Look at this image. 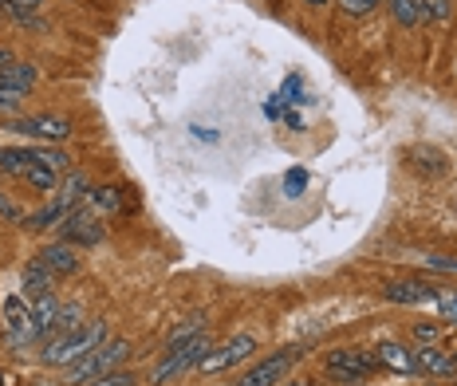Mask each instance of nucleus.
Wrapping results in <instances>:
<instances>
[{
	"label": "nucleus",
	"instance_id": "28",
	"mask_svg": "<svg viewBox=\"0 0 457 386\" xmlns=\"http://www.w3.org/2000/svg\"><path fill=\"white\" fill-rule=\"evenodd\" d=\"M426 20H450V0H422Z\"/></svg>",
	"mask_w": 457,
	"mask_h": 386
},
{
	"label": "nucleus",
	"instance_id": "32",
	"mask_svg": "<svg viewBox=\"0 0 457 386\" xmlns=\"http://www.w3.org/2000/svg\"><path fill=\"white\" fill-rule=\"evenodd\" d=\"M0 217H4V221H24L20 205H16V201H8V197H0Z\"/></svg>",
	"mask_w": 457,
	"mask_h": 386
},
{
	"label": "nucleus",
	"instance_id": "4",
	"mask_svg": "<svg viewBox=\"0 0 457 386\" xmlns=\"http://www.w3.org/2000/svg\"><path fill=\"white\" fill-rule=\"evenodd\" d=\"M300 358H304V351H300V347H285V351L261 358V363L241 379V386H280V382L288 379L292 366L300 363Z\"/></svg>",
	"mask_w": 457,
	"mask_h": 386
},
{
	"label": "nucleus",
	"instance_id": "1",
	"mask_svg": "<svg viewBox=\"0 0 457 386\" xmlns=\"http://www.w3.org/2000/svg\"><path fill=\"white\" fill-rule=\"evenodd\" d=\"M107 343V319H91V324L76 327V331H63V335L48 339V347H44V363L48 366H71L79 363L84 355H91L95 347Z\"/></svg>",
	"mask_w": 457,
	"mask_h": 386
},
{
	"label": "nucleus",
	"instance_id": "2",
	"mask_svg": "<svg viewBox=\"0 0 457 386\" xmlns=\"http://www.w3.org/2000/svg\"><path fill=\"white\" fill-rule=\"evenodd\" d=\"M126 355H131V343H126V339H111V343H103V347H95L91 355H84L79 363H71L68 366V382L87 386V382L103 379V374L118 371V366L126 363Z\"/></svg>",
	"mask_w": 457,
	"mask_h": 386
},
{
	"label": "nucleus",
	"instance_id": "6",
	"mask_svg": "<svg viewBox=\"0 0 457 386\" xmlns=\"http://www.w3.org/2000/svg\"><path fill=\"white\" fill-rule=\"evenodd\" d=\"M8 131L36 138V142H63V138H71V123L63 115H32V118H12Z\"/></svg>",
	"mask_w": 457,
	"mask_h": 386
},
{
	"label": "nucleus",
	"instance_id": "31",
	"mask_svg": "<svg viewBox=\"0 0 457 386\" xmlns=\"http://www.w3.org/2000/svg\"><path fill=\"white\" fill-rule=\"evenodd\" d=\"M340 4L347 8V12H355V16H363V12H371L379 0H340Z\"/></svg>",
	"mask_w": 457,
	"mask_h": 386
},
{
	"label": "nucleus",
	"instance_id": "16",
	"mask_svg": "<svg viewBox=\"0 0 457 386\" xmlns=\"http://www.w3.org/2000/svg\"><path fill=\"white\" fill-rule=\"evenodd\" d=\"M36 79H40V68H32V63H8V68H0V87L32 91Z\"/></svg>",
	"mask_w": 457,
	"mask_h": 386
},
{
	"label": "nucleus",
	"instance_id": "27",
	"mask_svg": "<svg viewBox=\"0 0 457 386\" xmlns=\"http://www.w3.org/2000/svg\"><path fill=\"white\" fill-rule=\"evenodd\" d=\"M87 386H134V374L131 371H111V374H103V379H95V382H87Z\"/></svg>",
	"mask_w": 457,
	"mask_h": 386
},
{
	"label": "nucleus",
	"instance_id": "29",
	"mask_svg": "<svg viewBox=\"0 0 457 386\" xmlns=\"http://www.w3.org/2000/svg\"><path fill=\"white\" fill-rule=\"evenodd\" d=\"M426 269H437V272H457V261L453 256H422Z\"/></svg>",
	"mask_w": 457,
	"mask_h": 386
},
{
	"label": "nucleus",
	"instance_id": "19",
	"mask_svg": "<svg viewBox=\"0 0 457 386\" xmlns=\"http://www.w3.org/2000/svg\"><path fill=\"white\" fill-rule=\"evenodd\" d=\"M63 217H68V205H63V201H52L48 209L24 217V225H28V229H52V225H63Z\"/></svg>",
	"mask_w": 457,
	"mask_h": 386
},
{
	"label": "nucleus",
	"instance_id": "9",
	"mask_svg": "<svg viewBox=\"0 0 457 386\" xmlns=\"http://www.w3.org/2000/svg\"><path fill=\"white\" fill-rule=\"evenodd\" d=\"M60 229H63V241H68V245H99V241H103V225H99L91 213H84V209L63 217Z\"/></svg>",
	"mask_w": 457,
	"mask_h": 386
},
{
	"label": "nucleus",
	"instance_id": "37",
	"mask_svg": "<svg viewBox=\"0 0 457 386\" xmlns=\"http://www.w3.org/2000/svg\"><path fill=\"white\" fill-rule=\"evenodd\" d=\"M280 386H292V382H280ZM296 386H312V382H296Z\"/></svg>",
	"mask_w": 457,
	"mask_h": 386
},
{
	"label": "nucleus",
	"instance_id": "36",
	"mask_svg": "<svg viewBox=\"0 0 457 386\" xmlns=\"http://www.w3.org/2000/svg\"><path fill=\"white\" fill-rule=\"evenodd\" d=\"M16 379H12V374H8V371H0V386H12Z\"/></svg>",
	"mask_w": 457,
	"mask_h": 386
},
{
	"label": "nucleus",
	"instance_id": "12",
	"mask_svg": "<svg viewBox=\"0 0 457 386\" xmlns=\"http://www.w3.org/2000/svg\"><path fill=\"white\" fill-rule=\"evenodd\" d=\"M374 358H379V366H390V371H398V374H414L418 371V355L410 351V347H402V343H382L379 351H374Z\"/></svg>",
	"mask_w": 457,
	"mask_h": 386
},
{
	"label": "nucleus",
	"instance_id": "30",
	"mask_svg": "<svg viewBox=\"0 0 457 386\" xmlns=\"http://www.w3.org/2000/svg\"><path fill=\"white\" fill-rule=\"evenodd\" d=\"M437 311H442L445 319H457V296H445V292H437Z\"/></svg>",
	"mask_w": 457,
	"mask_h": 386
},
{
	"label": "nucleus",
	"instance_id": "24",
	"mask_svg": "<svg viewBox=\"0 0 457 386\" xmlns=\"http://www.w3.org/2000/svg\"><path fill=\"white\" fill-rule=\"evenodd\" d=\"M87 193H91V189H87V181L79 178V173H68V178H63V197H60V201L71 209V205H76V201H84Z\"/></svg>",
	"mask_w": 457,
	"mask_h": 386
},
{
	"label": "nucleus",
	"instance_id": "18",
	"mask_svg": "<svg viewBox=\"0 0 457 386\" xmlns=\"http://www.w3.org/2000/svg\"><path fill=\"white\" fill-rule=\"evenodd\" d=\"M390 4V16L402 24V28H418L426 20V4L422 0H387Z\"/></svg>",
	"mask_w": 457,
	"mask_h": 386
},
{
	"label": "nucleus",
	"instance_id": "33",
	"mask_svg": "<svg viewBox=\"0 0 457 386\" xmlns=\"http://www.w3.org/2000/svg\"><path fill=\"white\" fill-rule=\"evenodd\" d=\"M4 8H12V12H36L40 8V0H0Z\"/></svg>",
	"mask_w": 457,
	"mask_h": 386
},
{
	"label": "nucleus",
	"instance_id": "20",
	"mask_svg": "<svg viewBox=\"0 0 457 386\" xmlns=\"http://www.w3.org/2000/svg\"><path fill=\"white\" fill-rule=\"evenodd\" d=\"M201 331H205V319H201V316H189L186 324H178V327L170 331V339H166V351H173V347H181V343H189V339L201 335Z\"/></svg>",
	"mask_w": 457,
	"mask_h": 386
},
{
	"label": "nucleus",
	"instance_id": "38",
	"mask_svg": "<svg viewBox=\"0 0 457 386\" xmlns=\"http://www.w3.org/2000/svg\"><path fill=\"white\" fill-rule=\"evenodd\" d=\"M304 4H324V0H304Z\"/></svg>",
	"mask_w": 457,
	"mask_h": 386
},
{
	"label": "nucleus",
	"instance_id": "35",
	"mask_svg": "<svg viewBox=\"0 0 457 386\" xmlns=\"http://www.w3.org/2000/svg\"><path fill=\"white\" fill-rule=\"evenodd\" d=\"M8 63H12V52H8V48H0V68H8Z\"/></svg>",
	"mask_w": 457,
	"mask_h": 386
},
{
	"label": "nucleus",
	"instance_id": "21",
	"mask_svg": "<svg viewBox=\"0 0 457 386\" xmlns=\"http://www.w3.org/2000/svg\"><path fill=\"white\" fill-rule=\"evenodd\" d=\"M24 181H28L32 189H44V193H48V189H56V186H60V173H56V170H48V165H40V162H32V165H28V173H24Z\"/></svg>",
	"mask_w": 457,
	"mask_h": 386
},
{
	"label": "nucleus",
	"instance_id": "34",
	"mask_svg": "<svg viewBox=\"0 0 457 386\" xmlns=\"http://www.w3.org/2000/svg\"><path fill=\"white\" fill-rule=\"evenodd\" d=\"M414 335H418V339H426V343H434V339H437V331L422 324V327H414Z\"/></svg>",
	"mask_w": 457,
	"mask_h": 386
},
{
	"label": "nucleus",
	"instance_id": "23",
	"mask_svg": "<svg viewBox=\"0 0 457 386\" xmlns=\"http://www.w3.org/2000/svg\"><path fill=\"white\" fill-rule=\"evenodd\" d=\"M28 91H16V87H0V118H16V110L24 107Z\"/></svg>",
	"mask_w": 457,
	"mask_h": 386
},
{
	"label": "nucleus",
	"instance_id": "14",
	"mask_svg": "<svg viewBox=\"0 0 457 386\" xmlns=\"http://www.w3.org/2000/svg\"><path fill=\"white\" fill-rule=\"evenodd\" d=\"M56 319H60V303H56V296H40V300H32V331H36V339H48L52 331H56Z\"/></svg>",
	"mask_w": 457,
	"mask_h": 386
},
{
	"label": "nucleus",
	"instance_id": "7",
	"mask_svg": "<svg viewBox=\"0 0 457 386\" xmlns=\"http://www.w3.org/2000/svg\"><path fill=\"white\" fill-rule=\"evenodd\" d=\"M253 351H257V339H253V335H233L228 343L213 347V351L201 358V371H205V374L228 371V366H237V363H245V358H253Z\"/></svg>",
	"mask_w": 457,
	"mask_h": 386
},
{
	"label": "nucleus",
	"instance_id": "11",
	"mask_svg": "<svg viewBox=\"0 0 457 386\" xmlns=\"http://www.w3.org/2000/svg\"><path fill=\"white\" fill-rule=\"evenodd\" d=\"M40 261L48 264L52 276H71V272H79V253H76V245H68V241L48 245V248L40 253Z\"/></svg>",
	"mask_w": 457,
	"mask_h": 386
},
{
	"label": "nucleus",
	"instance_id": "5",
	"mask_svg": "<svg viewBox=\"0 0 457 386\" xmlns=\"http://www.w3.org/2000/svg\"><path fill=\"white\" fill-rule=\"evenodd\" d=\"M0 324H4V335L12 347H28L36 343V331H32V308L24 296H8L0 303Z\"/></svg>",
	"mask_w": 457,
	"mask_h": 386
},
{
	"label": "nucleus",
	"instance_id": "39",
	"mask_svg": "<svg viewBox=\"0 0 457 386\" xmlns=\"http://www.w3.org/2000/svg\"><path fill=\"white\" fill-rule=\"evenodd\" d=\"M36 386H44V382H36Z\"/></svg>",
	"mask_w": 457,
	"mask_h": 386
},
{
	"label": "nucleus",
	"instance_id": "17",
	"mask_svg": "<svg viewBox=\"0 0 457 386\" xmlns=\"http://www.w3.org/2000/svg\"><path fill=\"white\" fill-rule=\"evenodd\" d=\"M32 165V150H20V146H4L0 150V173H8V178H24Z\"/></svg>",
	"mask_w": 457,
	"mask_h": 386
},
{
	"label": "nucleus",
	"instance_id": "26",
	"mask_svg": "<svg viewBox=\"0 0 457 386\" xmlns=\"http://www.w3.org/2000/svg\"><path fill=\"white\" fill-rule=\"evenodd\" d=\"M79 303H60V319H56V331H76V327H84L79 324Z\"/></svg>",
	"mask_w": 457,
	"mask_h": 386
},
{
	"label": "nucleus",
	"instance_id": "13",
	"mask_svg": "<svg viewBox=\"0 0 457 386\" xmlns=\"http://www.w3.org/2000/svg\"><path fill=\"white\" fill-rule=\"evenodd\" d=\"M52 280L56 276L48 272V264L36 256V261H28L24 264V296L28 300H40V296H52Z\"/></svg>",
	"mask_w": 457,
	"mask_h": 386
},
{
	"label": "nucleus",
	"instance_id": "8",
	"mask_svg": "<svg viewBox=\"0 0 457 386\" xmlns=\"http://www.w3.org/2000/svg\"><path fill=\"white\" fill-rule=\"evenodd\" d=\"M379 366V358L367 355V351H355V347H340V351L327 355V371L343 382H355V379H367V374Z\"/></svg>",
	"mask_w": 457,
	"mask_h": 386
},
{
	"label": "nucleus",
	"instance_id": "3",
	"mask_svg": "<svg viewBox=\"0 0 457 386\" xmlns=\"http://www.w3.org/2000/svg\"><path fill=\"white\" fill-rule=\"evenodd\" d=\"M209 351H213V339L201 331V335H194L189 343H181V347H173V351L162 355V363L150 371V386H166L173 374L194 371V366H201V358H205Z\"/></svg>",
	"mask_w": 457,
	"mask_h": 386
},
{
	"label": "nucleus",
	"instance_id": "15",
	"mask_svg": "<svg viewBox=\"0 0 457 386\" xmlns=\"http://www.w3.org/2000/svg\"><path fill=\"white\" fill-rule=\"evenodd\" d=\"M418 371H426V374H453L457 371V358L453 355H445V351H437V347H418Z\"/></svg>",
	"mask_w": 457,
	"mask_h": 386
},
{
	"label": "nucleus",
	"instance_id": "10",
	"mask_svg": "<svg viewBox=\"0 0 457 386\" xmlns=\"http://www.w3.org/2000/svg\"><path fill=\"white\" fill-rule=\"evenodd\" d=\"M382 296H387L390 303H434L437 300V288H429V284H418V280H395L382 288Z\"/></svg>",
	"mask_w": 457,
	"mask_h": 386
},
{
	"label": "nucleus",
	"instance_id": "25",
	"mask_svg": "<svg viewBox=\"0 0 457 386\" xmlns=\"http://www.w3.org/2000/svg\"><path fill=\"white\" fill-rule=\"evenodd\" d=\"M32 162L48 165V170H56V173L68 170V158H63L60 150H52V146H36V150H32Z\"/></svg>",
	"mask_w": 457,
	"mask_h": 386
},
{
	"label": "nucleus",
	"instance_id": "22",
	"mask_svg": "<svg viewBox=\"0 0 457 386\" xmlns=\"http://www.w3.org/2000/svg\"><path fill=\"white\" fill-rule=\"evenodd\" d=\"M87 197H91V205H95V213H118V209H123V197H118V189H115V186L91 189Z\"/></svg>",
	"mask_w": 457,
	"mask_h": 386
}]
</instances>
